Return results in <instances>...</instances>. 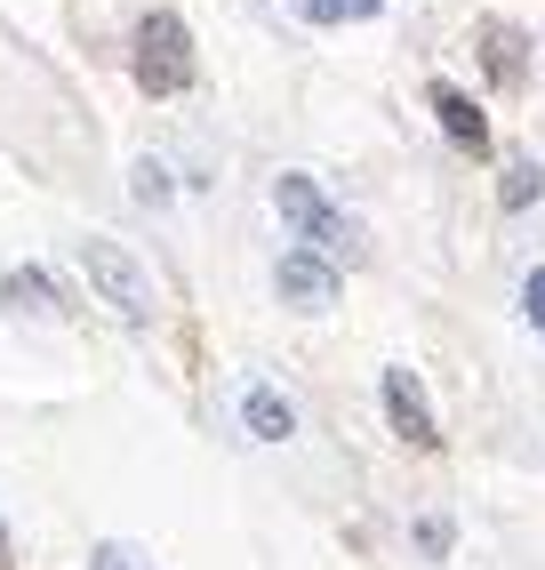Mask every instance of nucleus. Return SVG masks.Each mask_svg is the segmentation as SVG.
Listing matches in <instances>:
<instances>
[{
  "mask_svg": "<svg viewBox=\"0 0 545 570\" xmlns=\"http://www.w3.org/2000/svg\"><path fill=\"white\" fill-rule=\"evenodd\" d=\"M137 89H152V97L192 89V32H185L177 9H152L137 24Z\"/></svg>",
  "mask_w": 545,
  "mask_h": 570,
  "instance_id": "1",
  "label": "nucleus"
},
{
  "mask_svg": "<svg viewBox=\"0 0 545 570\" xmlns=\"http://www.w3.org/2000/svg\"><path fill=\"white\" fill-rule=\"evenodd\" d=\"M81 274L97 282V297H105L121 322H152V274H145L121 242H97V234H89V242H81Z\"/></svg>",
  "mask_w": 545,
  "mask_h": 570,
  "instance_id": "2",
  "label": "nucleus"
},
{
  "mask_svg": "<svg viewBox=\"0 0 545 570\" xmlns=\"http://www.w3.org/2000/svg\"><path fill=\"white\" fill-rule=\"evenodd\" d=\"M272 209L305 234V249H345V257L361 249V242H354V217H345L314 177H281V185H272Z\"/></svg>",
  "mask_w": 545,
  "mask_h": 570,
  "instance_id": "3",
  "label": "nucleus"
},
{
  "mask_svg": "<svg viewBox=\"0 0 545 570\" xmlns=\"http://www.w3.org/2000/svg\"><path fill=\"white\" fill-rule=\"evenodd\" d=\"M272 289H281L297 314H329V306H337V265H329L321 249H281V265H272Z\"/></svg>",
  "mask_w": 545,
  "mask_h": 570,
  "instance_id": "4",
  "label": "nucleus"
},
{
  "mask_svg": "<svg viewBox=\"0 0 545 570\" xmlns=\"http://www.w3.org/2000/svg\"><path fill=\"white\" fill-rule=\"evenodd\" d=\"M385 410H394V434H402V442H417V450H434V442H442L434 410H425V386H417L409 370H385Z\"/></svg>",
  "mask_w": 545,
  "mask_h": 570,
  "instance_id": "5",
  "label": "nucleus"
},
{
  "mask_svg": "<svg viewBox=\"0 0 545 570\" xmlns=\"http://www.w3.org/2000/svg\"><path fill=\"white\" fill-rule=\"evenodd\" d=\"M241 426L257 442H289L297 434V410H289V394H272L265 377H249V386H241Z\"/></svg>",
  "mask_w": 545,
  "mask_h": 570,
  "instance_id": "6",
  "label": "nucleus"
},
{
  "mask_svg": "<svg viewBox=\"0 0 545 570\" xmlns=\"http://www.w3.org/2000/svg\"><path fill=\"white\" fill-rule=\"evenodd\" d=\"M434 121L465 145V154H489V121H482V112H474V97H465V89H449V81H434Z\"/></svg>",
  "mask_w": 545,
  "mask_h": 570,
  "instance_id": "7",
  "label": "nucleus"
},
{
  "mask_svg": "<svg viewBox=\"0 0 545 570\" xmlns=\"http://www.w3.org/2000/svg\"><path fill=\"white\" fill-rule=\"evenodd\" d=\"M0 297H9L17 314H57V289H49V274H32V265H24V274H9V282H0Z\"/></svg>",
  "mask_w": 545,
  "mask_h": 570,
  "instance_id": "8",
  "label": "nucleus"
},
{
  "mask_svg": "<svg viewBox=\"0 0 545 570\" xmlns=\"http://www.w3.org/2000/svg\"><path fill=\"white\" fill-rule=\"evenodd\" d=\"M289 9H297L305 24H361V17L385 9V0H289Z\"/></svg>",
  "mask_w": 545,
  "mask_h": 570,
  "instance_id": "9",
  "label": "nucleus"
},
{
  "mask_svg": "<svg viewBox=\"0 0 545 570\" xmlns=\"http://www.w3.org/2000/svg\"><path fill=\"white\" fill-rule=\"evenodd\" d=\"M482 41H489V72H497V81H514V72H522V32L514 24H489Z\"/></svg>",
  "mask_w": 545,
  "mask_h": 570,
  "instance_id": "10",
  "label": "nucleus"
},
{
  "mask_svg": "<svg viewBox=\"0 0 545 570\" xmlns=\"http://www.w3.org/2000/svg\"><path fill=\"white\" fill-rule=\"evenodd\" d=\"M545 194V169L537 161H514V177H505V209H529Z\"/></svg>",
  "mask_w": 545,
  "mask_h": 570,
  "instance_id": "11",
  "label": "nucleus"
},
{
  "mask_svg": "<svg viewBox=\"0 0 545 570\" xmlns=\"http://www.w3.org/2000/svg\"><path fill=\"white\" fill-rule=\"evenodd\" d=\"M522 314H529V330L545 337V265H537V274L522 282Z\"/></svg>",
  "mask_w": 545,
  "mask_h": 570,
  "instance_id": "12",
  "label": "nucleus"
},
{
  "mask_svg": "<svg viewBox=\"0 0 545 570\" xmlns=\"http://www.w3.org/2000/svg\"><path fill=\"white\" fill-rule=\"evenodd\" d=\"M137 202H169V169L161 161H137Z\"/></svg>",
  "mask_w": 545,
  "mask_h": 570,
  "instance_id": "13",
  "label": "nucleus"
},
{
  "mask_svg": "<svg viewBox=\"0 0 545 570\" xmlns=\"http://www.w3.org/2000/svg\"><path fill=\"white\" fill-rule=\"evenodd\" d=\"M89 570H137V562H129V547H97V554H89Z\"/></svg>",
  "mask_w": 545,
  "mask_h": 570,
  "instance_id": "14",
  "label": "nucleus"
}]
</instances>
